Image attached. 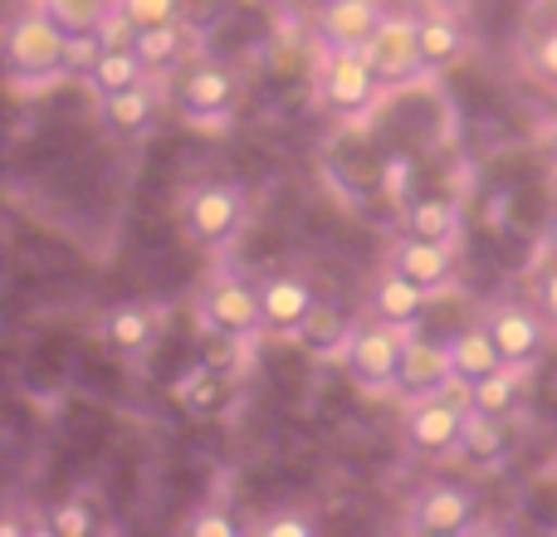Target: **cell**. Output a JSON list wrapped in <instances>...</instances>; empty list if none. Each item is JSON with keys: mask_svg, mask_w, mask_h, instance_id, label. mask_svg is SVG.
I'll use <instances>...</instances> for the list:
<instances>
[{"mask_svg": "<svg viewBox=\"0 0 557 537\" xmlns=\"http://www.w3.org/2000/svg\"><path fill=\"white\" fill-rule=\"evenodd\" d=\"M69 29L54 20V10L45 0H35L29 10H20L5 29V64L15 88H49L69 74L64 68Z\"/></svg>", "mask_w": 557, "mask_h": 537, "instance_id": "cell-1", "label": "cell"}, {"mask_svg": "<svg viewBox=\"0 0 557 537\" xmlns=\"http://www.w3.org/2000/svg\"><path fill=\"white\" fill-rule=\"evenodd\" d=\"M176 221H182L186 245H196V250H206V254H221L240 240L245 221H250V201H245V191L231 182H201L196 191H186Z\"/></svg>", "mask_w": 557, "mask_h": 537, "instance_id": "cell-2", "label": "cell"}, {"mask_svg": "<svg viewBox=\"0 0 557 537\" xmlns=\"http://www.w3.org/2000/svg\"><path fill=\"white\" fill-rule=\"evenodd\" d=\"M386 88L376 84L372 64L362 49H323V68H318V98L337 123H362L372 108L382 103Z\"/></svg>", "mask_w": 557, "mask_h": 537, "instance_id": "cell-3", "label": "cell"}, {"mask_svg": "<svg viewBox=\"0 0 557 537\" xmlns=\"http://www.w3.org/2000/svg\"><path fill=\"white\" fill-rule=\"evenodd\" d=\"M362 54L386 93H401V88H416L421 78H431V64H425L421 39H416V15H386Z\"/></svg>", "mask_w": 557, "mask_h": 537, "instance_id": "cell-4", "label": "cell"}, {"mask_svg": "<svg viewBox=\"0 0 557 537\" xmlns=\"http://www.w3.org/2000/svg\"><path fill=\"white\" fill-rule=\"evenodd\" d=\"M196 317L206 333H225L255 342L264 333V303H260V284H245L235 274H215L211 284L196 298Z\"/></svg>", "mask_w": 557, "mask_h": 537, "instance_id": "cell-5", "label": "cell"}, {"mask_svg": "<svg viewBox=\"0 0 557 537\" xmlns=\"http://www.w3.org/2000/svg\"><path fill=\"white\" fill-rule=\"evenodd\" d=\"M480 323H484V333L494 337V347H499V357L509 366L533 372L539 357L548 352L553 327L543 323V313L533 303H519V298H494V303L480 313Z\"/></svg>", "mask_w": 557, "mask_h": 537, "instance_id": "cell-6", "label": "cell"}, {"mask_svg": "<svg viewBox=\"0 0 557 537\" xmlns=\"http://www.w3.org/2000/svg\"><path fill=\"white\" fill-rule=\"evenodd\" d=\"M470 421V401H450V396H425V401L406 405L401 421V440L416 460H445V454H460V435Z\"/></svg>", "mask_w": 557, "mask_h": 537, "instance_id": "cell-7", "label": "cell"}, {"mask_svg": "<svg viewBox=\"0 0 557 537\" xmlns=\"http://www.w3.org/2000/svg\"><path fill=\"white\" fill-rule=\"evenodd\" d=\"M406 342L411 333L406 327H392V323H367L357 327L352 347H347V372L362 391H396V376H401V357H406Z\"/></svg>", "mask_w": 557, "mask_h": 537, "instance_id": "cell-8", "label": "cell"}, {"mask_svg": "<svg viewBox=\"0 0 557 537\" xmlns=\"http://www.w3.org/2000/svg\"><path fill=\"white\" fill-rule=\"evenodd\" d=\"M235 98H240V88H235L231 68L201 59V64H191L182 74V84H176V113L196 127H221L225 117L235 113Z\"/></svg>", "mask_w": 557, "mask_h": 537, "instance_id": "cell-9", "label": "cell"}, {"mask_svg": "<svg viewBox=\"0 0 557 537\" xmlns=\"http://www.w3.org/2000/svg\"><path fill=\"white\" fill-rule=\"evenodd\" d=\"M480 523V499L460 484H425L411 499V513H406L401 528L406 533H431V537H455L470 533Z\"/></svg>", "mask_w": 557, "mask_h": 537, "instance_id": "cell-10", "label": "cell"}, {"mask_svg": "<svg viewBox=\"0 0 557 537\" xmlns=\"http://www.w3.org/2000/svg\"><path fill=\"white\" fill-rule=\"evenodd\" d=\"M386 268H396L401 278L421 284L425 294H450L455 278H460V260H455V245H441V240H421V235H406L386 250Z\"/></svg>", "mask_w": 557, "mask_h": 537, "instance_id": "cell-11", "label": "cell"}, {"mask_svg": "<svg viewBox=\"0 0 557 537\" xmlns=\"http://www.w3.org/2000/svg\"><path fill=\"white\" fill-rule=\"evenodd\" d=\"M260 303H264V333L274 337H298L304 317L318 308V294L304 274H270L260 278Z\"/></svg>", "mask_w": 557, "mask_h": 537, "instance_id": "cell-12", "label": "cell"}, {"mask_svg": "<svg viewBox=\"0 0 557 537\" xmlns=\"http://www.w3.org/2000/svg\"><path fill=\"white\" fill-rule=\"evenodd\" d=\"M416 39H421V54H425V64H431V74L455 68L470 54V29H465L460 10L431 5V0L416 10Z\"/></svg>", "mask_w": 557, "mask_h": 537, "instance_id": "cell-13", "label": "cell"}, {"mask_svg": "<svg viewBox=\"0 0 557 537\" xmlns=\"http://www.w3.org/2000/svg\"><path fill=\"white\" fill-rule=\"evenodd\" d=\"M455 386V366H450V347H435V342H406L401 357V376H396V396L406 405L425 401V396H441Z\"/></svg>", "mask_w": 557, "mask_h": 537, "instance_id": "cell-14", "label": "cell"}, {"mask_svg": "<svg viewBox=\"0 0 557 537\" xmlns=\"http://www.w3.org/2000/svg\"><path fill=\"white\" fill-rule=\"evenodd\" d=\"M382 20V0H333L327 10H318V39H323V49H367Z\"/></svg>", "mask_w": 557, "mask_h": 537, "instance_id": "cell-15", "label": "cell"}, {"mask_svg": "<svg viewBox=\"0 0 557 537\" xmlns=\"http://www.w3.org/2000/svg\"><path fill=\"white\" fill-rule=\"evenodd\" d=\"M157 113H162L157 74L143 78V84H133V88H117V93L98 98V123H103L113 137H143L147 127L157 123Z\"/></svg>", "mask_w": 557, "mask_h": 537, "instance_id": "cell-16", "label": "cell"}, {"mask_svg": "<svg viewBox=\"0 0 557 537\" xmlns=\"http://www.w3.org/2000/svg\"><path fill=\"white\" fill-rule=\"evenodd\" d=\"M425 303H431V294H425L421 284H411V278H401L396 268H386V274L376 278L372 298H367V313H372L376 323H392V327L411 333L425 317Z\"/></svg>", "mask_w": 557, "mask_h": 537, "instance_id": "cell-17", "label": "cell"}, {"mask_svg": "<svg viewBox=\"0 0 557 537\" xmlns=\"http://www.w3.org/2000/svg\"><path fill=\"white\" fill-rule=\"evenodd\" d=\"M143 78H152V68L143 64V54H137L133 45H103V54L88 64L84 84L94 88V98H108V93H117V88L143 84Z\"/></svg>", "mask_w": 557, "mask_h": 537, "instance_id": "cell-18", "label": "cell"}, {"mask_svg": "<svg viewBox=\"0 0 557 537\" xmlns=\"http://www.w3.org/2000/svg\"><path fill=\"white\" fill-rule=\"evenodd\" d=\"M450 366H455V386H474V382H484V376H494L499 366H509L499 357V347H494V337L484 333V323H474L470 333H460V337H450Z\"/></svg>", "mask_w": 557, "mask_h": 537, "instance_id": "cell-19", "label": "cell"}, {"mask_svg": "<svg viewBox=\"0 0 557 537\" xmlns=\"http://www.w3.org/2000/svg\"><path fill=\"white\" fill-rule=\"evenodd\" d=\"M352 337H357V323L337 303H318L313 313L304 317V327H298V342L313 357H347Z\"/></svg>", "mask_w": 557, "mask_h": 537, "instance_id": "cell-20", "label": "cell"}, {"mask_svg": "<svg viewBox=\"0 0 557 537\" xmlns=\"http://www.w3.org/2000/svg\"><path fill=\"white\" fill-rule=\"evenodd\" d=\"M157 337V313L147 303H117L103 317V342L123 357H143Z\"/></svg>", "mask_w": 557, "mask_h": 537, "instance_id": "cell-21", "label": "cell"}, {"mask_svg": "<svg viewBox=\"0 0 557 537\" xmlns=\"http://www.w3.org/2000/svg\"><path fill=\"white\" fill-rule=\"evenodd\" d=\"M523 366H499L494 376H484V382H474V386H465V401L474 405V411H484V415H513L519 411V401H523Z\"/></svg>", "mask_w": 557, "mask_h": 537, "instance_id": "cell-22", "label": "cell"}, {"mask_svg": "<svg viewBox=\"0 0 557 537\" xmlns=\"http://www.w3.org/2000/svg\"><path fill=\"white\" fill-rule=\"evenodd\" d=\"M133 49L143 54V64L152 68V74H172V68L186 59V49H191V35H186L182 20H172V25L137 29V35H133Z\"/></svg>", "mask_w": 557, "mask_h": 537, "instance_id": "cell-23", "label": "cell"}, {"mask_svg": "<svg viewBox=\"0 0 557 537\" xmlns=\"http://www.w3.org/2000/svg\"><path fill=\"white\" fill-rule=\"evenodd\" d=\"M504 450H509V430H504V421L470 405V421H465V435H460V454L470 464H480V470H490V464L504 460Z\"/></svg>", "mask_w": 557, "mask_h": 537, "instance_id": "cell-24", "label": "cell"}, {"mask_svg": "<svg viewBox=\"0 0 557 537\" xmlns=\"http://www.w3.org/2000/svg\"><path fill=\"white\" fill-rule=\"evenodd\" d=\"M401 230L406 235H421V240L455 245V240H460V205H455V201H416V205H406Z\"/></svg>", "mask_w": 557, "mask_h": 537, "instance_id": "cell-25", "label": "cell"}, {"mask_svg": "<svg viewBox=\"0 0 557 537\" xmlns=\"http://www.w3.org/2000/svg\"><path fill=\"white\" fill-rule=\"evenodd\" d=\"M519 64H523V74H529L539 88L557 93V25H548V29H529V45H523Z\"/></svg>", "mask_w": 557, "mask_h": 537, "instance_id": "cell-26", "label": "cell"}, {"mask_svg": "<svg viewBox=\"0 0 557 537\" xmlns=\"http://www.w3.org/2000/svg\"><path fill=\"white\" fill-rule=\"evenodd\" d=\"M49 537H94L98 533V509L88 494H69V499H59L54 509H49L45 519Z\"/></svg>", "mask_w": 557, "mask_h": 537, "instance_id": "cell-27", "label": "cell"}, {"mask_svg": "<svg viewBox=\"0 0 557 537\" xmlns=\"http://www.w3.org/2000/svg\"><path fill=\"white\" fill-rule=\"evenodd\" d=\"M45 5L54 10V20L64 29H98L103 15L113 10V0H45Z\"/></svg>", "mask_w": 557, "mask_h": 537, "instance_id": "cell-28", "label": "cell"}, {"mask_svg": "<svg viewBox=\"0 0 557 537\" xmlns=\"http://www.w3.org/2000/svg\"><path fill=\"white\" fill-rule=\"evenodd\" d=\"M117 10L127 15L133 29H152V25H172V20H182V0H117Z\"/></svg>", "mask_w": 557, "mask_h": 537, "instance_id": "cell-29", "label": "cell"}, {"mask_svg": "<svg viewBox=\"0 0 557 537\" xmlns=\"http://www.w3.org/2000/svg\"><path fill=\"white\" fill-rule=\"evenodd\" d=\"M103 54V35L98 29H69V49H64V68L69 74H88V64Z\"/></svg>", "mask_w": 557, "mask_h": 537, "instance_id": "cell-30", "label": "cell"}, {"mask_svg": "<svg viewBox=\"0 0 557 537\" xmlns=\"http://www.w3.org/2000/svg\"><path fill=\"white\" fill-rule=\"evenodd\" d=\"M529 303L543 313V323L557 333V254H553V264H543L539 274H533V288H529Z\"/></svg>", "mask_w": 557, "mask_h": 537, "instance_id": "cell-31", "label": "cell"}, {"mask_svg": "<svg viewBox=\"0 0 557 537\" xmlns=\"http://www.w3.org/2000/svg\"><path fill=\"white\" fill-rule=\"evenodd\" d=\"M186 533L191 537H240V523H235L231 513H221V509H201V513L186 519Z\"/></svg>", "mask_w": 557, "mask_h": 537, "instance_id": "cell-32", "label": "cell"}, {"mask_svg": "<svg viewBox=\"0 0 557 537\" xmlns=\"http://www.w3.org/2000/svg\"><path fill=\"white\" fill-rule=\"evenodd\" d=\"M255 533L260 537H313V519H304V513H270V519L255 523Z\"/></svg>", "mask_w": 557, "mask_h": 537, "instance_id": "cell-33", "label": "cell"}, {"mask_svg": "<svg viewBox=\"0 0 557 537\" xmlns=\"http://www.w3.org/2000/svg\"><path fill=\"white\" fill-rule=\"evenodd\" d=\"M543 245H548V254H557V211L548 215V230H543Z\"/></svg>", "mask_w": 557, "mask_h": 537, "instance_id": "cell-34", "label": "cell"}, {"mask_svg": "<svg viewBox=\"0 0 557 537\" xmlns=\"http://www.w3.org/2000/svg\"><path fill=\"white\" fill-rule=\"evenodd\" d=\"M548 162H553V166H557V123H553V127H548Z\"/></svg>", "mask_w": 557, "mask_h": 537, "instance_id": "cell-35", "label": "cell"}, {"mask_svg": "<svg viewBox=\"0 0 557 537\" xmlns=\"http://www.w3.org/2000/svg\"><path fill=\"white\" fill-rule=\"evenodd\" d=\"M431 5H445V10H465L470 0H431Z\"/></svg>", "mask_w": 557, "mask_h": 537, "instance_id": "cell-36", "label": "cell"}, {"mask_svg": "<svg viewBox=\"0 0 557 537\" xmlns=\"http://www.w3.org/2000/svg\"><path fill=\"white\" fill-rule=\"evenodd\" d=\"M304 5H313V10H327V5H333V0H304Z\"/></svg>", "mask_w": 557, "mask_h": 537, "instance_id": "cell-37", "label": "cell"}]
</instances>
